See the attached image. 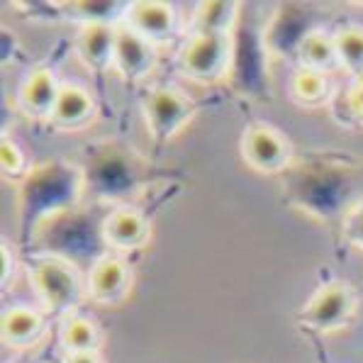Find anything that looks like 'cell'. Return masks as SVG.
<instances>
[{"instance_id": "24", "label": "cell", "mask_w": 363, "mask_h": 363, "mask_svg": "<svg viewBox=\"0 0 363 363\" xmlns=\"http://www.w3.org/2000/svg\"><path fill=\"white\" fill-rule=\"evenodd\" d=\"M66 363H100L98 351H88V354H74L66 359Z\"/></svg>"}, {"instance_id": "22", "label": "cell", "mask_w": 363, "mask_h": 363, "mask_svg": "<svg viewBox=\"0 0 363 363\" xmlns=\"http://www.w3.org/2000/svg\"><path fill=\"white\" fill-rule=\"evenodd\" d=\"M346 105L356 120H363V78L351 81L349 91H346Z\"/></svg>"}, {"instance_id": "8", "label": "cell", "mask_w": 363, "mask_h": 363, "mask_svg": "<svg viewBox=\"0 0 363 363\" xmlns=\"http://www.w3.org/2000/svg\"><path fill=\"white\" fill-rule=\"evenodd\" d=\"M115 69L125 81H142L156 66V44L147 42L130 27L117 25L115 37Z\"/></svg>"}, {"instance_id": "17", "label": "cell", "mask_w": 363, "mask_h": 363, "mask_svg": "<svg viewBox=\"0 0 363 363\" xmlns=\"http://www.w3.org/2000/svg\"><path fill=\"white\" fill-rule=\"evenodd\" d=\"M290 96L303 108H320L329 100V78L322 71L300 66L290 78Z\"/></svg>"}, {"instance_id": "21", "label": "cell", "mask_w": 363, "mask_h": 363, "mask_svg": "<svg viewBox=\"0 0 363 363\" xmlns=\"http://www.w3.org/2000/svg\"><path fill=\"white\" fill-rule=\"evenodd\" d=\"M344 237L349 244L363 251V208H356L346 215L344 220Z\"/></svg>"}, {"instance_id": "14", "label": "cell", "mask_w": 363, "mask_h": 363, "mask_svg": "<svg viewBox=\"0 0 363 363\" xmlns=\"http://www.w3.org/2000/svg\"><path fill=\"white\" fill-rule=\"evenodd\" d=\"M298 57H300V66L312 71H332L334 66H339V57H337V42H334V35H327L325 30H312L298 42Z\"/></svg>"}, {"instance_id": "16", "label": "cell", "mask_w": 363, "mask_h": 363, "mask_svg": "<svg viewBox=\"0 0 363 363\" xmlns=\"http://www.w3.org/2000/svg\"><path fill=\"white\" fill-rule=\"evenodd\" d=\"M239 5L227 3V0H212V3H200L193 18V32L200 35H222L230 37L234 22H237Z\"/></svg>"}, {"instance_id": "5", "label": "cell", "mask_w": 363, "mask_h": 363, "mask_svg": "<svg viewBox=\"0 0 363 363\" xmlns=\"http://www.w3.org/2000/svg\"><path fill=\"white\" fill-rule=\"evenodd\" d=\"M239 149H242V159L247 161V166L259 173L283 171L290 161V154H293L283 132L271 125H264V122H256L244 130Z\"/></svg>"}, {"instance_id": "4", "label": "cell", "mask_w": 363, "mask_h": 363, "mask_svg": "<svg viewBox=\"0 0 363 363\" xmlns=\"http://www.w3.org/2000/svg\"><path fill=\"white\" fill-rule=\"evenodd\" d=\"M144 117H147V127L152 132L154 142L164 144L171 137H176L188 120L193 117L195 108L183 91L173 86H156L144 96Z\"/></svg>"}, {"instance_id": "11", "label": "cell", "mask_w": 363, "mask_h": 363, "mask_svg": "<svg viewBox=\"0 0 363 363\" xmlns=\"http://www.w3.org/2000/svg\"><path fill=\"white\" fill-rule=\"evenodd\" d=\"M96 113L98 105L86 88L74 86V83H64L57 100V108H54L49 122L57 130H81V127H86L96 117Z\"/></svg>"}, {"instance_id": "3", "label": "cell", "mask_w": 363, "mask_h": 363, "mask_svg": "<svg viewBox=\"0 0 363 363\" xmlns=\"http://www.w3.org/2000/svg\"><path fill=\"white\" fill-rule=\"evenodd\" d=\"M230 37L193 32L178 52V69L195 83H215L230 66Z\"/></svg>"}, {"instance_id": "1", "label": "cell", "mask_w": 363, "mask_h": 363, "mask_svg": "<svg viewBox=\"0 0 363 363\" xmlns=\"http://www.w3.org/2000/svg\"><path fill=\"white\" fill-rule=\"evenodd\" d=\"M30 283L39 303L52 315H74L83 298V281L78 268L61 256H42L30 266Z\"/></svg>"}, {"instance_id": "6", "label": "cell", "mask_w": 363, "mask_h": 363, "mask_svg": "<svg viewBox=\"0 0 363 363\" xmlns=\"http://www.w3.org/2000/svg\"><path fill=\"white\" fill-rule=\"evenodd\" d=\"M122 25L159 47L176 35L178 15L173 5L161 3V0H137L127 5Z\"/></svg>"}, {"instance_id": "23", "label": "cell", "mask_w": 363, "mask_h": 363, "mask_svg": "<svg viewBox=\"0 0 363 363\" xmlns=\"http://www.w3.org/2000/svg\"><path fill=\"white\" fill-rule=\"evenodd\" d=\"M10 249H8V244L3 242V251H0V268H3V273H0V278H3V286H8V278H10Z\"/></svg>"}, {"instance_id": "13", "label": "cell", "mask_w": 363, "mask_h": 363, "mask_svg": "<svg viewBox=\"0 0 363 363\" xmlns=\"http://www.w3.org/2000/svg\"><path fill=\"white\" fill-rule=\"evenodd\" d=\"M0 334H3V342L13 349H27V346L37 344L44 334V315L35 307H10L3 312Z\"/></svg>"}, {"instance_id": "12", "label": "cell", "mask_w": 363, "mask_h": 363, "mask_svg": "<svg viewBox=\"0 0 363 363\" xmlns=\"http://www.w3.org/2000/svg\"><path fill=\"white\" fill-rule=\"evenodd\" d=\"M117 25H81L76 52L91 71H108L115 64Z\"/></svg>"}, {"instance_id": "10", "label": "cell", "mask_w": 363, "mask_h": 363, "mask_svg": "<svg viewBox=\"0 0 363 363\" xmlns=\"http://www.w3.org/2000/svg\"><path fill=\"white\" fill-rule=\"evenodd\" d=\"M149 227L147 217L134 208H117L110 212L103 220L100 234H103V242L115 251H137L147 244L149 239Z\"/></svg>"}, {"instance_id": "19", "label": "cell", "mask_w": 363, "mask_h": 363, "mask_svg": "<svg viewBox=\"0 0 363 363\" xmlns=\"http://www.w3.org/2000/svg\"><path fill=\"white\" fill-rule=\"evenodd\" d=\"M125 10L127 5L122 3H113V0H108V3H91V0H78V3H69V13L74 15V18L81 22V25H117V20L125 18Z\"/></svg>"}, {"instance_id": "15", "label": "cell", "mask_w": 363, "mask_h": 363, "mask_svg": "<svg viewBox=\"0 0 363 363\" xmlns=\"http://www.w3.org/2000/svg\"><path fill=\"white\" fill-rule=\"evenodd\" d=\"M59 344L66 351V356L88 354L98 351L100 344V329L93 320L83 315H69L59 325Z\"/></svg>"}, {"instance_id": "18", "label": "cell", "mask_w": 363, "mask_h": 363, "mask_svg": "<svg viewBox=\"0 0 363 363\" xmlns=\"http://www.w3.org/2000/svg\"><path fill=\"white\" fill-rule=\"evenodd\" d=\"M334 42H337L339 66L354 81L363 78V27L359 25L342 27L339 32H334Z\"/></svg>"}, {"instance_id": "7", "label": "cell", "mask_w": 363, "mask_h": 363, "mask_svg": "<svg viewBox=\"0 0 363 363\" xmlns=\"http://www.w3.org/2000/svg\"><path fill=\"white\" fill-rule=\"evenodd\" d=\"M132 286V268L120 254H103L88 273V298L98 305H117Z\"/></svg>"}, {"instance_id": "9", "label": "cell", "mask_w": 363, "mask_h": 363, "mask_svg": "<svg viewBox=\"0 0 363 363\" xmlns=\"http://www.w3.org/2000/svg\"><path fill=\"white\" fill-rule=\"evenodd\" d=\"M64 83L49 69H35L25 76L18 88V108L30 120H49L57 108V100Z\"/></svg>"}, {"instance_id": "20", "label": "cell", "mask_w": 363, "mask_h": 363, "mask_svg": "<svg viewBox=\"0 0 363 363\" xmlns=\"http://www.w3.org/2000/svg\"><path fill=\"white\" fill-rule=\"evenodd\" d=\"M0 171L5 178H22L27 171V156L22 147L13 139L3 137L0 142Z\"/></svg>"}, {"instance_id": "2", "label": "cell", "mask_w": 363, "mask_h": 363, "mask_svg": "<svg viewBox=\"0 0 363 363\" xmlns=\"http://www.w3.org/2000/svg\"><path fill=\"white\" fill-rule=\"evenodd\" d=\"M356 315V298L349 283L329 281L315 290L300 310V325L317 334L342 332L351 325Z\"/></svg>"}]
</instances>
